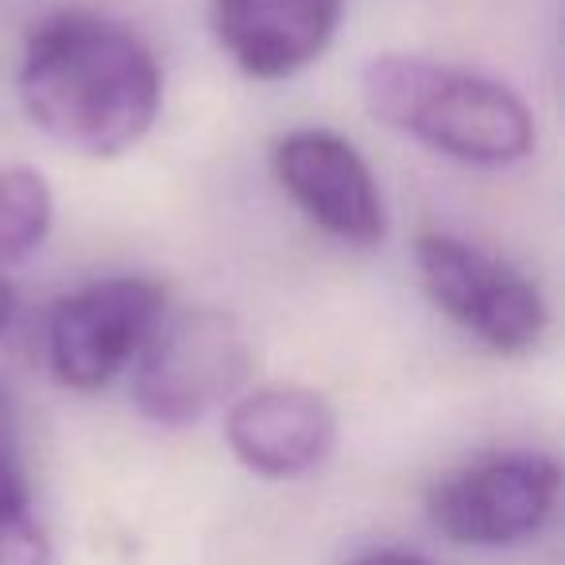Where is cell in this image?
<instances>
[{
	"label": "cell",
	"mask_w": 565,
	"mask_h": 565,
	"mask_svg": "<svg viewBox=\"0 0 565 565\" xmlns=\"http://www.w3.org/2000/svg\"><path fill=\"white\" fill-rule=\"evenodd\" d=\"M20 102L58 143L86 156H120L151 132L163 78L148 43L94 12H58L28 35Z\"/></svg>",
	"instance_id": "cell-1"
},
{
	"label": "cell",
	"mask_w": 565,
	"mask_h": 565,
	"mask_svg": "<svg viewBox=\"0 0 565 565\" xmlns=\"http://www.w3.org/2000/svg\"><path fill=\"white\" fill-rule=\"evenodd\" d=\"M361 97L380 125L469 167H511L534 151V117L511 86L418 55H376Z\"/></svg>",
	"instance_id": "cell-2"
},
{
	"label": "cell",
	"mask_w": 565,
	"mask_h": 565,
	"mask_svg": "<svg viewBox=\"0 0 565 565\" xmlns=\"http://www.w3.org/2000/svg\"><path fill=\"white\" fill-rule=\"evenodd\" d=\"M252 372V345L241 322L217 307L163 318L136 356L132 395L143 418L190 426L241 392Z\"/></svg>",
	"instance_id": "cell-3"
},
{
	"label": "cell",
	"mask_w": 565,
	"mask_h": 565,
	"mask_svg": "<svg viewBox=\"0 0 565 565\" xmlns=\"http://www.w3.org/2000/svg\"><path fill=\"white\" fill-rule=\"evenodd\" d=\"M423 291L446 318L495 353H526L550 322L539 282L519 267L488 256L484 248L449 233H426L415 244Z\"/></svg>",
	"instance_id": "cell-4"
},
{
	"label": "cell",
	"mask_w": 565,
	"mask_h": 565,
	"mask_svg": "<svg viewBox=\"0 0 565 565\" xmlns=\"http://www.w3.org/2000/svg\"><path fill=\"white\" fill-rule=\"evenodd\" d=\"M167 315V291L143 275H113L63 295L47 315L51 376L74 392L117 380Z\"/></svg>",
	"instance_id": "cell-5"
},
{
	"label": "cell",
	"mask_w": 565,
	"mask_h": 565,
	"mask_svg": "<svg viewBox=\"0 0 565 565\" xmlns=\"http://www.w3.org/2000/svg\"><path fill=\"white\" fill-rule=\"evenodd\" d=\"M562 469L546 454H492L430 488V523L457 546H519L546 526Z\"/></svg>",
	"instance_id": "cell-6"
},
{
	"label": "cell",
	"mask_w": 565,
	"mask_h": 565,
	"mask_svg": "<svg viewBox=\"0 0 565 565\" xmlns=\"http://www.w3.org/2000/svg\"><path fill=\"white\" fill-rule=\"evenodd\" d=\"M271 167L279 186L322 233L356 248L384 241L387 213L376 174L345 136L326 128H295L275 140Z\"/></svg>",
	"instance_id": "cell-7"
},
{
	"label": "cell",
	"mask_w": 565,
	"mask_h": 565,
	"mask_svg": "<svg viewBox=\"0 0 565 565\" xmlns=\"http://www.w3.org/2000/svg\"><path fill=\"white\" fill-rule=\"evenodd\" d=\"M228 449L244 469L267 480L302 477L338 446L330 399L299 384H271L241 395L225 418Z\"/></svg>",
	"instance_id": "cell-8"
},
{
	"label": "cell",
	"mask_w": 565,
	"mask_h": 565,
	"mask_svg": "<svg viewBox=\"0 0 565 565\" xmlns=\"http://www.w3.org/2000/svg\"><path fill=\"white\" fill-rule=\"evenodd\" d=\"M341 12L345 0H213V32L248 78L279 82L330 47Z\"/></svg>",
	"instance_id": "cell-9"
},
{
	"label": "cell",
	"mask_w": 565,
	"mask_h": 565,
	"mask_svg": "<svg viewBox=\"0 0 565 565\" xmlns=\"http://www.w3.org/2000/svg\"><path fill=\"white\" fill-rule=\"evenodd\" d=\"M51 202L47 179L32 167H0V259L32 256L51 228Z\"/></svg>",
	"instance_id": "cell-10"
},
{
	"label": "cell",
	"mask_w": 565,
	"mask_h": 565,
	"mask_svg": "<svg viewBox=\"0 0 565 565\" xmlns=\"http://www.w3.org/2000/svg\"><path fill=\"white\" fill-rule=\"evenodd\" d=\"M0 565H51V542L32 511L0 519Z\"/></svg>",
	"instance_id": "cell-11"
},
{
	"label": "cell",
	"mask_w": 565,
	"mask_h": 565,
	"mask_svg": "<svg viewBox=\"0 0 565 565\" xmlns=\"http://www.w3.org/2000/svg\"><path fill=\"white\" fill-rule=\"evenodd\" d=\"M32 511V492H28V477L20 469L17 454L4 438H0V519L28 515Z\"/></svg>",
	"instance_id": "cell-12"
},
{
	"label": "cell",
	"mask_w": 565,
	"mask_h": 565,
	"mask_svg": "<svg viewBox=\"0 0 565 565\" xmlns=\"http://www.w3.org/2000/svg\"><path fill=\"white\" fill-rule=\"evenodd\" d=\"M349 565H430L426 557L411 554V550H372V554L356 557Z\"/></svg>",
	"instance_id": "cell-13"
},
{
	"label": "cell",
	"mask_w": 565,
	"mask_h": 565,
	"mask_svg": "<svg viewBox=\"0 0 565 565\" xmlns=\"http://www.w3.org/2000/svg\"><path fill=\"white\" fill-rule=\"evenodd\" d=\"M9 318H12V291H9V282L0 279V333H4Z\"/></svg>",
	"instance_id": "cell-14"
}]
</instances>
